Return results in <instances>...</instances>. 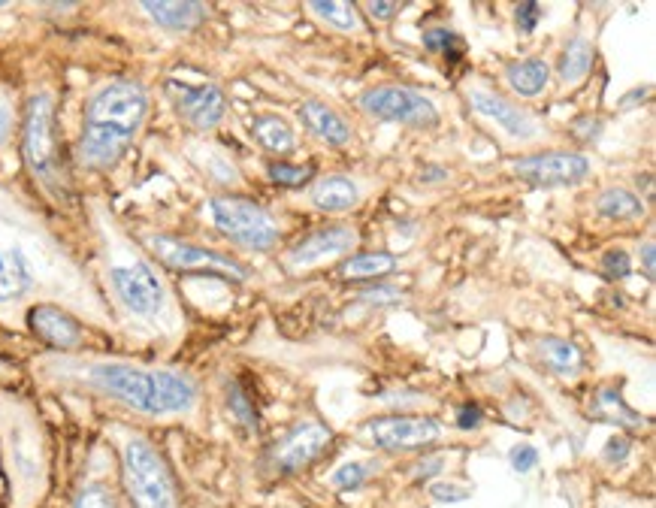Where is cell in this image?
<instances>
[{
  "label": "cell",
  "mask_w": 656,
  "mask_h": 508,
  "mask_svg": "<svg viewBox=\"0 0 656 508\" xmlns=\"http://www.w3.org/2000/svg\"><path fill=\"white\" fill-rule=\"evenodd\" d=\"M149 97L143 85L118 79L103 85L85 106V127L79 140V161L91 170L112 167L134 143L146 118Z\"/></svg>",
  "instance_id": "1"
},
{
  "label": "cell",
  "mask_w": 656,
  "mask_h": 508,
  "mask_svg": "<svg viewBox=\"0 0 656 508\" xmlns=\"http://www.w3.org/2000/svg\"><path fill=\"white\" fill-rule=\"evenodd\" d=\"M88 378L103 394L143 415H179L197 400L194 381L182 372L146 369L134 363H94L88 366Z\"/></svg>",
  "instance_id": "2"
},
{
  "label": "cell",
  "mask_w": 656,
  "mask_h": 508,
  "mask_svg": "<svg viewBox=\"0 0 656 508\" xmlns=\"http://www.w3.org/2000/svg\"><path fill=\"white\" fill-rule=\"evenodd\" d=\"M124 481L137 508H176L173 475L146 439H130L124 445Z\"/></svg>",
  "instance_id": "3"
},
{
  "label": "cell",
  "mask_w": 656,
  "mask_h": 508,
  "mask_svg": "<svg viewBox=\"0 0 656 508\" xmlns=\"http://www.w3.org/2000/svg\"><path fill=\"white\" fill-rule=\"evenodd\" d=\"M209 212H212L215 227L224 236L254 251H270L282 236L273 215L245 197H215L209 203Z\"/></svg>",
  "instance_id": "4"
},
{
  "label": "cell",
  "mask_w": 656,
  "mask_h": 508,
  "mask_svg": "<svg viewBox=\"0 0 656 508\" xmlns=\"http://www.w3.org/2000/svg\"><path fill=\"white\" fill-rule=\"evenodd\" d=\"M360 106L381 121H397L409 127H436L439 112L430 97L403 85H378L360 94Z\"/></svg>",
  "instance_id": "5"
},
{
  "label": "cell",
  "mask_w": 656,
  "mask_h": 508,
  "mask_svg": "<svg viewBox=\"0 0 656 508\" xmlns=\"http://www.w3.org/2000/svg\"><path fill=\"white\" fill-rule=\"evenodd\" d=\"M25 161L46 182H58V137H55V103L49 94H37L28 103L25 118Z\"/></svg>",
  "instance_id": "6"
},
{
  "label": "cell",
  "mask_w": 656,
  "mask_h": 508,
  "mask_svg": "<svg viewBox=\"0 0 656 508\" xmlns=\"http://www.w3.org/2000/svg\"><path fill=\"white\" fill-rule=\"evenodd\" d=\"M149 245L158 258L173 267V270H188V273H212V276H221V279H233V282H245L248 279V270L218 251H209V248H200V245H191V242H182V239H173V236H149Z\"/></svg>",
  "instance_id": "7"
},
{
  "label": "cell",
  "mask_w": 656,
  "mask_h": 508,
  "mask_svg": "<svg viewBox=\"0 0 656 508\" xmlns=\"http://www.w3.org/2000/svg\"><path fill=\"white\" fill-rule=\"evenodd\" d=\"M112 288L118 300L143 318H152L164 306V285L149 264H124L112 270Z\"/></svg>",
  "instance_id": "8"
},
{
  "label": "cell",
  "mask_w": 656,
  "mask_h": 508,
  "mask_svg": "<svg viewBox=\"0 0 656 508\" xmlns=\"http://www.w3.org/2000/svg\"><path fill=\"white\" fill-rule=\"evenodd\" d=\"M514 173L523 182L542 185V188L575 185L590 173V161L578 152H542V155H530V158L514 161Z\"/></svg>",
  "instance_id": "9"
},
{
  "label": "cell",
  "mask_w": 656,
  "mask_h": 508,
  "mask_svg": "<svg viewBox=\"0 0 656 508\" xmlns=\"http://www.w3.org/2000/svg\"><path fill=\"white\" fill-rule=\"evenodd\" d=\"M439 433H442L439 421L418 418V415H387V418H375L369 424V436L375 439L378 448H387V451L424 448V445L436 442Z\"/></svg>",
  "instance_id": "10"
},
{
  "label": "cell",
  "mask_w": 656,
  "mask_h": 508,
  "mask_svg": "<svg viewBox=\"0 0 656 508\" xmlns=\"http://www.w3.org/2000/svg\"><path fill=\"white\" fill-rule=\"evenodd\" d=\"M170 94H173L179 115H185L194 127H200V131H209V127H215L224 118L227 97L212 82H203V85L170 82Z\"/></svg>",
  "instance_id": "11"
},
{
  "label": "cell",
  "mask_w": 656,
  "mask_h": 508,
  "mask_svg": "<svg viewBox=\"0 0 656 508\" xmlns=\"http://www.w3.org/2000/svg\"><path fill=\"white\" fill-rule=\"evenodd\" d=\"M357 245V233L345 224L339 227H324L315 230L312 236H306L294 251H291V267L294 270H309L318 267L330 258H339V254H348Z\"/></svg>",
  "instance_id": "12"
},
{
  "label": "cell",
  "mask_w": 656,
  "mask_h": 508,
  "mask_svg": "<svg viewBox=\"0 0 656 508\" xmlns=\"http://www.w3.org/2000/svg\"><path fill=\"white\" fill-rule=\"evenodd\" d=\"M333 442V433L315 421H306L300 427H294L279 445H276V463L285 469V472H294V469H303L309 466L312 460H318L324 454V448Z\"/></svg>",
  "instance_id": "13"
},
{
  "label": "cell",
  "mask_w": 656,
  "mask_h": 508,
  "mask_svg": "<svg viewBox=\"0 0 656 508\" xmlns=\"http://www.w3.org/2000/svg\"><path fill=\"white\" fill-rule=\"evenodd\" d=\"M469 103H472L475 112H481L484 118L496 121L505 134L517 137V140H527V137L536 134V118L530 112L517 109L514 103L502 100L499 94H490V91L478 88V91H469Z\"/></svg>",
  "instance_id": "14"
},
{
  "label": "cell",
  "mask_w": 656,
  "mask_h": 508,
  "mask_svg": "<svg viewBox=\"0 0 656 508\" xmlns=\"http://www.w3.org/2000/svg\"><path fill=\"white\" fill-rule=\"evenodd\" d=\"M28 324L43 342H49L55 348H76L82 342L79 321L58 306H34L28 312Z\"/></svg>",
  "instance_id": "15"
},
{
  "label": "cell",
  "mask_w": 656,
  "mask_h": 508,
  "mask_svg": "<svg viewBox=\"0 0 656 508\" xmlns=\"http://www.w3.org/2000/svg\"><path fill=\"white\" fill-rule=\"evenodd\" d=\"M300 115H303L309 131L315 137H321L324 143H330V146H345L351 140V124L333 106H327L324 100H306L300 106Z\"/></svg>",
  "instance_id": "16"
},
{
  "label": "cell",
  "mask_w": 656,
  "mask_h": 508,
  "mask_svg": "<svg viewBox=\"0 0 656 508\" xmlns=\"http://www.w3.org/2000/svg\"><path fill=\"white\" fill-rule=\"evenodd\" d=\"M357 200L360 191L348 176H327L312 188V203L324 212H348L357 206Z\"/></svg>",
  "instance_id": "17"
},
{
  "label": "cell",
  "mask_w": 656,
  "mask_h": 508,
  "mask_svg": "<svg viewBox=\"0 0 656 508\" xmlns=\"http://www.w3.org/2000/svg\"><path fill=\"white\" fill-rule=\"evenodd\" d=\"M31 288V267L16 248H0V300H16Z\"/></svg>",
  "instance_id": "18"
},
{
  "label": "cell",
  "mask_w": 656,
  "mask_h": 508,
  "mask_svg": "<svg viewBox=\"0 0 656 508\" xmlns=\"http://www.w3.org/2000/svg\"><path fill=\"white\" fill-rule=\"evenodd\" d=\"M505 79L508 85L520 94V97H539L548 88L551 70L545 61L539 58H527V61H514L505 67Z\"/></svg>",
  "instance_id": "19"
},
{
  "label": "cell",
  "mask_w": 656,
  "mask_h": 508,
  "mask_svg": "<svg viewBox=\"0 0 656 508\" xmlns=\"http://www.w3.org/2000/svg\"><path fill=\"white\" fill-rule=\"evenodd\" d=\"M143 10L158 25H164L167 31H188V28H194L203 19V7L200 4H182V0H176V4H164V0H146Z\"/></svg>",
  "instance_id": "20"
},
{
  "label": "cell",
  "mask_w": 656,
  "mask_h": 508,
  "mask_svg": "<svg viewBox=\"0 0 656 508\" xmlns=\"http://www.w3.org/2000/svg\"><path fill=\"white\" fill-rule=\"evenodd\" d=\"M251 131H254V137H257V143L264 146V149H270V152H276V155H285V152H291L294 149V131H291V124L285 121V118H279V115H264V118H254V124H251Z\"/></svg>",
  "instance_id": "21"
},
{
  "label": "cell",
  "mask_w": 656,
  "mask_h": 508,
  "mask_svg": "<svg viewBox=\"0 0 656 508\" xmlns=\"http://www.w3.org/2000/svg\"><path fill=\"white\" fill-rule=\"evenodd\" d=\"M596 212L611 221H632L644 215V203L626 188H608L596 197Z\"/></svg>",
  "instance_id": "22"
},
{
  "label": "cell",
  "mask_w": 656,
  "mask_h": 508,
  "mask_svg": "<svg viewBox=\"0 0 656 508\" xmlns=\"http://www.w3.org/2000/svg\"><path fill=\"white\" fill-rule=\"evenodd\" d=\"M397 270V258L387 251H369V254H354L342 264L345 279H381Z\"/></svg>",
  "instance_id": "23"
},
{
  "label": "cell",
  "mask_w": 656,
  "mask_h": 508,
  "mask_svg": "<svg viewBox=\"0 0 656 508\" xmlns=\"http://www.w3.org/2000/svg\"><path fill=\"white\" fill-rule=\"evenodd\" d=\"M590 67H593V46L587 43V40H581V37H575L566 49H563V55H560V79L563 82H569V85H575V82H581L587 73H590Z\"/></svg>",
  "instance_id": "24"
},
{
  "label": "cell",
  "mask_w": 656,
  "mask_h": 508,
  "mask_svg": "<svg viewBox=\"0 0 656 508\" xmlns=\"http://www.w3.org/2000/svg\"><path fill=\"white\" fill-rule=\"evenodd\" d=\"M539 354H542V360L554 369V372H560V375H575L578 369H581V351L572 345V342H566V339H542L539 342Z\"/></svg>",
  "instance_id": "25"
},
{
  "label": "cell",
  "mask_w": 656,
  "mask_h": 508,
  "mask_svg": "<svg viewBox=\"0 0 656 508\" xmlns=\"http://www.w3.org/2000/svg\"><path fill=\"white\" fill-rule=\"evenodd\" d=\"M596 415H599V418H608V421H617V424H623V427H629V430H641V427H644V418L635 415V412L620 400V391H614V388H605V391L599 394Z\"/></svg>",
  "instance_id": "26"
},
{
  "label": "cell",
  "mask_w": 656,
  "mask_h": 508,
  "mask_svg": "<svg viewBox=\"0 0 656 508\" xmlns=\"http://www.w3.org/2000/svg\"><path fill=\"white\" fill-rule=\"evenodd\" d=\"M309 10L318 13L327 25H333L339 31H357L360 28L357 13H354L351 4H339V0H312Z\"/></svg>",
  "instance_id": "27"
},
{
  "label": "cell",
  "mask_w": 656,
  "mask_h": 508,
  "mask_svg": "<svg viewBox=\"0 0 656 508\" xmlns=\"http://www.w3.org/2000/svg\"><path fill=\"white\" fill-rule=\"evenodd\" d=\"M270 179L276 182V185H285V188H300V185H306L312 176H315V170L312 167H294V164H270Z\"/></svg>",
  "instance_id": "28"
},
{
  "label": "cell",
  "mask_w": 656,
  "mask_h": 508,
  "mask_svg": "<svg viewBox=\"0 0 656 508\" xmlns=\"http://www.w3.org/2000/svg\"><path fill=\"white\" fill-rule=\"evenodd\" d=\"M424 46H427L430 52L445 55V58H457V52H460V37H457L454 31H448V28H433V31L424 34Z\"/></svg>",
  "instance_id": "29"
},
{
  "label": "cell",
  "mask_w": 656,
  "mask_h": 508,
  "mask_svg": "<svg viewBox=\"0 0 656 508\" xmlns=\"http://www.w3.org/2000/svg\"><path fill=\"white\" fill-rule=\"evenodd\" d=\"M73 508H115V499L112 493L103 487V484H88L79 496H76V505Z\"/></svg>",
  "instance_id": "30"
},
{
  "label": "cell",
  "mask_w": 656,
  "mask_h": 508,
  "mask_svg": "<svg viewBox=\"0 0 656 508\" xmlns=\"http://www.w3.org/2000/svg\"><path fill=\"white\" fill-rule=\"evenodd\" d=\"M372 469H375V463H345V466L333 475V481H336L339 487H360V484L372 475Z\"/></svg>",
  "instance_id": "31"
},
{
  "label": "cell",
  "mask_w": 656,
  "mask_h": 508,
  "mask_svg": "<svg viewBox=\"0 0 656 508\" xmlns=\"http://www.w3.org/2000/svg\"><path fill=\"white\" fill-rule=\"evenodd\" d=\"M602 270H605V276H608V279H626V276H629V270H632L629 254H626L623 248H614V251H608V254H605V261H602Z\"/></svg>",
  "instance_id": "32"
},
{
  "label": "cell",
  "mask_w": 656,
  "mask_h": 508,
  "mask_svg": "<svg viewBox=\"0 0 656 508\" xmlns=\"http://www.w3.org/2000/svg\"><path fill=\"white\" fill-rule=\"evenodd\" d=\"M508 463L514 466V472H530L539 463V451L533 445H517V448H511Z\"/></svg>",
  "instance_id": "33"
},
{
  "label": "cell",
  "mask_w": 656,
  "mask_h": 508,
  "mask_svg": "<svg viewBox=\"0 0 656 508\" xmlns=\"http://www.w3.org/2000/svg\"><path fill=\"white\" fill-rule=\"evenodd\" d=\"M539 19H542V7H539V4H520V7H517V28H520L523 34H533L536 25H539Z\"/></svg>",
  "instance_id": "34"
},
{
  "label": "cell",
  "mask_w": 656,
  "mask_h": 508,
  "mask_svg": "<svg viewBox=\"0 0 656 508\" xmlns=\"http://www.w3.org/2000/svg\"><path fill=\"white\" fill-rule=\"evenodd\" d=\"M230 406L239 412V418H242L248 427H254V415H251V409H248V400H245V394L239 391V385H233V388H230Z\"/></svg>",
  "instance_id": "35"
},
{
  "label": "cell",
  "mask_w": 656,
  "mask_h": 508,
  "mask_svg": "<svg viewBox=\"0 0 656 508\" xmlns=\"http://www.w3.org/2000/svg\"><path fill=\"white\" fill-rule=\"evenodd\" d=\"M626 454H629V442L623 436H611L608 445H605V460L620 463V460H626Z\"/></svg>",
  "instance_id": "36"
},
{
  "label": "cell",
  "mask_w": 656,
  "mask_h": 508,
  "mask_svg": "<svg viewBox=\"0 0 656 508\" xmlns=\"http://www.w3.org/2000/svg\"><path fill=\"white\" fill-rule=\"evenodd\" d=\"M433 496L442 499V502H457V499H466L469 496V487H457V484H436L433 487Z\"/></svg>",
  "instance_id": "37"
},
{
  "label": "cell",
  "mask_w": 656,
  "mask_h": 508,
  "mask_svg": "<svg viewBox=\"0 0 656 508\" xmlns=\"http://www.w3.org/2000/svg\"><path fill=\"white\" fill-rule=\"evenodd\" d=\"M641 261H644L647 279H653V276H656V245H653V239H647V242L641 245Z\"/></svg>",
  "instance_id": "38"
},
{
  "label": "cell",
  "mask_w": 656,
  "mask_h": 508,
  "mask_svg": "<svg viewBox=\"0 0 656 508\" xmlns=\"http://www.w3.org/2000/svg\"><path fill=\"white\" fill-rule=\"evenodd\" d=\"M478 421H481V412H478V406H460V412H457V424H460L463 430H472V427H478Z\"/></svg>",
  "instance_id": "39"
},
{
  "label": "cell",
  "mask_w": 656,
  "mask_h": 508,
  "mask_svg": "<svg viewBox=\"0 0 656 508\" xmlns=\"http://www.w3.org/2000/svg\"><path fill=\"white\" fill-rule=\"evenodd\" d=\"M366 10H369V16H372V19H378V22H387L393 13H397V4H375V0H372V4H369Z\"/></svg>",
  "instance_id": "40"
},
{
  "label": "cell",
  "mask_w": 656,
  "mask_h": 508,
  "mask_svg": "<svg viewBox=\"0 0 656 508\" xmlns=\"http://www.w3.org/2000/svg\"><path fill=\"white\" fill-rule=\"evenodd\" d=\"M7 134H10V109L0 106V143L7 140Z\"/></svg>",
  "instance_id": "41"
},
{
  "label": "cell",
  "mask_w": 656,
  "mask_h": 508,
  "mask_svg": "<svg viewBox=\"0 0 656 508\" xmlns=\"http://www.w3.org/2000/svg\"><path fill=\"white\" fill-rule=\"evenodd\" d=\"M433 469H442V457H433V460L421 463V466H418V475H433Z\"/></svg>",
  "instance_id": "42"
},
{
  "label": "cell",
  "mask_w": 656,
  "mask_h": 508,
  "mask_svg": "<svg viewBox=\"0 0 656 508\" xmlns=\"http://www.w3.org/2000/svg\"><path fill=\"white\" fill-rule=\"evenodd\" d=\"M644 94H647V88H638V91L626 94V97H623V106H632L635 100H644Z\"/></svg>",
  "instance_id": "43"
},
{
  "label": "cell",
  "mask_w": 656,
  "mask_h": 508,
  "mask_svg": "<svg viewBox=\"0 0 656 508\" xmlns=\"http://www.w3.org/2000/svg\"><path fill=\"white\" fill-rule=\"evenodd\" d=\"M384 297H397L393 291H372V294H363V300H384Z\"/></svg>",
  "instance_id": "44"
},
{
  "label": "cell",
  "mask_w": 656,
  "mask_h": 508,
  "mask_svg": "<svg viewBox=\"0 0 656 508\" xmlns=\"http://www.w3.org/2000/svg\"><path fill=\"white\" fill-rule=\"evenodd\" d=\"M424 179H445V173H442V170H427Z\"/></svg>",
  "instance_id": "45"
},
{
  "label": "cell",
  "mask_w": 656,
  "mask_h": 508,
  "mask_svg": "<svg viewBox=\"0 0 656 508\" xmlns=\"http://www.w3.org/2000/svg\"><path fill=\"white\" fill-rule=\"evenodd\" d=\"M0 7H4V4H0Z\"/></svg>",
  "instance_id": "46"
}]
</instances>
